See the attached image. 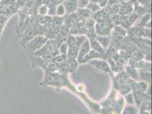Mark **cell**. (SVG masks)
<instances>
[{"instance_id":"1","label":"cell","mask_w":152,"mask_h":114,"mask_svg":"<svg viewBox=\"0 0 152 114\" xmlns=\"http://www.w3.org/2000/svg\"><path fill=\"white\" fill-rule=\"evenodd\" d=\"M55 88L56 89L66 88L68 89L71 92L82 99L93 113L99 114L101 109L100 106L94 101L90 100L88 96L83 92L78 91L77 89L71 82L68 74H60L57 72V79Z\"/></svg>"},{"instance_id":"2","label":"cell","mask_w":152,"mask_h":114,"mask_svg":"<svg viewBox=\"0 0 152 114\" xmlns=\"http://www.w3.org/2000/svg\"><path fill=\"white\" fill-rule=\"evenodd\" d=\"M28 56L33 69L39 67L45 72H57L58 67L52 61H48L42 57L34 55Z\"/></svg>"},{"instance_id":"3","label":"cell","mask_w":152,"mask_h":114,"mask_svg":"<svg viewBox=\"0 0 152 114\" xmlns=\"http://www.w3.org/2000/svg\"><path fill=\"white\" fill-rule=\"evenodd\" d=\"M48 39L45 36H37L28 41L23 47L28 56L32 55L35 52L41 49Z\"/></svg>"},{"instance_id":"4","label":"cell","mask_w":152,"mask_h":114,"mask_svg":"<svg viewBox=\"0 0 152 114\" xmlns=\"http://www.w3.org/2000/svg\"><path fill=\"white\" fill-rule=\"evenodd\" d=\"M58 52V48L55 44L53 39H48L43 46L39 50L35 52L32 55L44 57L47 55ZM59 53V52H58Z\"/></svg>"},{"instance_id":"5","label":"cell","mask_w":152,"mask_h":114,"mask_svg":"<svg viewBox=\"0 0 152 114\" xmlns=\"http://www.w3.org/2000/svg\"><path fill=\"white\" fill-rule=\"evenodd\" d=\"M89 63L94 66L96 71L100 73L110 74L112 79L114 78V73L112 71L109 64L106 60L94 59L89 61Z\"/></svg>"},{"instance_id":"6","label":"cell","mask_w":152,"mask_h":114,"mask_svg":"<svg viewBox=\"0 0 152 114\" xmlns=\"http://www.w3.org/2000/svg\"><path fill=\"white\" fill-rule=\"evenodd\" d=\"M57 72H45L43 80L39 83L42 87L52 86L55 87L57 79Z\"/></svg>"},{"instance_id":"7","label":"cell","mask_w":152,"mask_h":114,"mask_svg":"<svg viewBox=\"0 0 152 114\" xmlns=\"http://www.w3.org/2000/svg\"><path fill=\"white\" fill-rule=\"evenodd\" d=\"M37 33L34 29V26L28 27L22 33V36H20V44L21 46L23 47L28 41H30L32 38H34L37 36Z\"/></svg>"},{"instance_id":"8","label":"cell","mask_w":152,"mask_h":114,"mask_svg":"<svg viewBox=\"0 0 152 114\" xmlns=\"http://www.w3.org/2000/svg\"><path fill=\"white\" fill-rule=\"evenodd\" d=\"M104 59L106 60V54H101L96 51L91 49L89 51V53L83 58V59L79 64H85L89 62L92 59Z\"/></svg>"},{"instance_id":"9","label":"cell","mask_w":152,"mask_h":114,"mask_svg":"<svg viewBox=\"0 0 152 114\" xmlns=\"http://www.w3.org/2000/svg\"><path fill=\"white\" fill-rule=\"evenodd\" d=\"M144 28L143 27L136 26L130 27L127 29V36L132 39L144 37Z\"/></svg>"},{"instance_id":"10","label":"cell","mask_w":152,"mask_h":114,"mask_svg":"<svg viewBox=\"0 0 152 114\" xmlns=\"http://www.w3.org/2000/svg\"><path fill=\"white\" fill-rule=\"evenodd\" d=\"M63 18L64 25L69 29L81 21L76 13L67 14L66 16H64Z\"/></svg>"},{"instance_id":"11","label":"cell","mask_w":152,"mask_h":114,"mask_svg":"<svg viewBox=\"0 0 152 114\" xmlns=\"http://www.w3.org/2000/svg\"><path fill=\"white\" fill-rule=\"evenodd\" d=\"M117 91L114 88L111 90L110 93L108 95L107 97L101 102L100 105L102 107H109L112 108L113 104L116 99Z\"/></svg>"},{"instance_id":"12","label":"cell","mask_w":152,"mask_h":114,"mask_svg":"<svg viewBox=\"0 0 152 114\" xmlns=\"http://www.w3.org/2000/svg\"><path fill=\"white\" fill-rule=\"evenodd\" d=\"M90 49H91V47H90V42L89 39H87L86 41L83 43V44L79 48L78 54L77 58V61H78V64L80 63L83 58L89 53V51L91 50Z\"/></svg>"},{"instance_id":"13","label":"cell","mask_w":152,"mask_h":114,"mask_svg":"<svg viewBox=\"0 0 152 114\" xmlns=\"http://www.w3.org/2000/svg\"><path fill=\"white\" fill-rule=\"evenodd\" d=\"M139 75L141 81L150 84L152 81V67L140 69Z\"/></svg>"},{"instance_id":"14","label":"cell","mask_w":152,"mask_h":114,"mask_svg":"<svg viewBox=\"0 0 152 114\" xmlns=\"http://www.w3.org/2000/svg\"><path fill=\"white\" fill-rule=\"evenodd\" d=\"M124 70L127 73V75L129 76V78L134 81L136 82L139 79V75L137 69L127 64L124 66Z\"/></svg>"},{"instance_id":"15","label":"cell","mask_w":152,"mask_h":114,"mask_svg":"<svg viewBox=\"0 0 152 114\" xmlns=\"http://www.w3.org/2000/svg\"><path fill=\"white\" fill-rule=\"evenodd\" d=\"M63 5L66 14L75 13L78 7L77 0H68L64 2Z\"/></svg>"},{"instance_id":"16","label":"cell","mask_w":152,"mask_h":114,"mask_svg":"<svg viewBox=\"0 0 152 114\" xmlns=\"http://www.w3.org/2000/svg\"><path fill=\"white\" fill-rule=\"evenodd\" d=\"M124 104L125 101L123 97L121 96L120 98L116 99L112 107L113 112H114L116 114H121L124 106Z\"/></svg>"},{"instance_id":"17","label":"cell","mask_w":152,"mask_h":114,"mask_svg":"<svg viewBox=\"0 0 152 114\" xmlns=\"http://www.w3.org/2000/svg\"><path fill=\"white\" fill-rule=\"evenodd\" d=\"M95 39L100 44L105 51L107 50L111 44V34L107 36H96Z\"/></svg>"},{"instance_id":"18","label":"cell","mask_w":152,"mask_h":114,"mask_svg":"<svg viewBox=\"0 0 152 114\" xmlns=\"http://www.w3.org/2000/svg\"><path fill=\"white\" fill-rule=\"evenodd\" d=\"M78 62L77 61V59H72L68 58L64 65L66 69V70L69 73H72L75 71L78 66Z\"/></svg>"},{"instance_id":"19","label":"cell","mask_w":152,"mask_h":114,"mask_svg":"<svg viewBox=\"0 0 152 114\" xmlns=\"http://www.w3.org/2000/svg\"><path fill=\"white\" fill-rule=\"evenodd\" d=\"M147 90L148 83L144 81H140L139 82H136V81H134L132 86V91H133L145 93Z\"/></svg>"},{"instance_id":"20","label":"cell","mask_w":152,"mask_h":114,"mask_svg":"<svg viewBox=\"0 0 152 114\" xmlns=\"http://www.w3.org/2000/svg\"><path fill=\"white\" fill-rule=\"evenodd\" d=\"M94 29H95L96 34L98 36H109L111 34V30L105 28L98 23L95 24Z\"/></svg>"},{"instance_id":"21","label":"cell","mask_w":152,"mask_h":114,"mask_svg":"<svg viewBox=\"0 0 152 114\" xmlns=\"http://www.w3.org/2000/svg\"><path fill=\"white\" fill-rule=\"evenodd\" d=\"M77 10V12L76 13L81 21H84L92 17L93 14L88 9H78Z\"/></svg>"},{"instance_id":"22","label":"cell","mask_w":152,"mask_h":114,"mask_svg":"<svg viewBox=\"0 0 152 114\" xmlns=\"http://www.w3.org/2000/svg\"><path fill=\"white\" fill-rule=\"evenodd\" d=\"M151 15L150 14H147L142 17V18L140 21L139 23L136 26H140L143 27H147L151 29Z\"/></svg>"},{"instance_id":"23","label":"cell","mask_w":152,"mask_h":114,"mask_svg":"<svg viewBox=\"0 0 152 114\" xmlns=\"http://www.w3.org/2000/svg\"><path fill=\"white\" fill-rule=\"evenodd\" d=\"M89 42H90V47L92 48L93 50H94L101 54H105L106 51L104 50V49L102 47L101 45L96 39L90 40V41H89Z\"/></svg>"},{"instance_id":"24","label":"cell","mask_w":152,"mask_h":114,"mask_svg":"<svg viewBox=\"0 0 152 114\" xmlns=\"http://www.w3.org/2000/svg\"><path fill=\"white\" fill-rule=\"evenodd\" d=\"M51 25L52 28H60L64 25L63 17L54 16L51 18Z\"/></svg>"},{"instance_id":"25","label":"cell","mask_w":152,"mask_h":114,"mask_svg":"<svg viewBox=\"0 0 152 114\" xmlns=\"http://www.w3.org/2000/svg\"><path fill=\"white\" fill-rule=\"evenodd\" d=\"M82 25H83V21H80L75 25L71 27L70 28L69 34H72L73 36L81 35Z\"/></svg>"},{"instance_id":"26","label":"cell","mask_w":152,"mask_h":114,"mask_svg":"<svg viewBox=\"0 0 152 114\" xmlns=\"http://www.w3.org/2000/svg\"><path fill=\"white\" fill-rule=\"evenodd\" d=\"M78 50H79V48L76 46L69 47L66 53L68 58L72 59H77L78 54Z\"/></svg>"},{"instance_id":"27","label":"cell","mask_w":152,"mask_h":114,"mask_svg":"<svg viewBox=\"0 0 152 114\" xmlns=\"http://www.w3.org/2000/svg\"><path fill=\"white\" fill-rule=\"evenodd\" d=\"M60 28H51L48 30L45 33V36L48 39H54L58 34Z\"/></svg>"},{"instance_id":"28","label":"cell","mask_w":152,"mask_h":114,"mask_svg":"<svg viewBox=\"0 0 152 114\" xmlns=\"http://www.w3.org/2000/svg\"><path fill=\"white\" fill-rule=\"evenodd\" d=\"M67 59H68V57L66 55L59 54L52 59V61L58 67L65 64Z\"/></svg>"},{"instance_id":"29","label":"cell","mask_w":152,"mask_h":114,"mask_svg":"<svg viewBox=\"0 0 152 114\" xmlns=\"http://www.w3.org/2000/svg\"><path fill=\"white\" fill-rule=\"evenodd\" d=\"M70 29L66 26L63 25L60 27L59 33L58 36H59L60 37L63 39L65 42L66 41V38L69 34Z\"/></svg>"},{"instance_id":"30","label":"cell","mask_w":152,"mask_h":114,"mask_svg":"<svg viewBox=\"0 0 152 114\" xmlns=\"http://www.w3.org/2000/svg\"><path fill=\"white\" fill-rule=\"evenodd\" d=\"M113 29H114L113 31L115 33H116V34L120 35L122 37H127V29L123 27V26L119 25H117L114 26Z\"/></svg>"},{"instance_id":"31","label":"cell","mask_w":152,"mask_h":114,"mask_svg":"<svg viewBox=\"0 0 152 114\" xmlns=\"http://www.w3.org/2000/svg\"><path fill=\"white\" fill-rule=\"evenodd\" d=\"M144 93H140V92H138V91H133L134 101H135L137 106H138L139 107H140L141 102L142 101Z\"/></svg>"},{"instance_id":"32","label":"cell","mask_w":152,"mask_h":114,"mask_svg":"<svg viewBox=\"0 0 152 114\" xmlns=\"http://www.w3.org/2000/svg\"><path fill=\"white\" fill-rule=\"evenodd\" d=\"M75 39H76L75 46L78 47V48H80L83 44V43L86 41L88 38L85 35L83 34V35L75 36Z\"/></svg>"},{"instance_id":"33","label":"cell","mask_w":152,"mask_h":114,"mask_svg":"<svg viewBox=\"0 0 152 114\" xmlns=\"http://www.w3.org/2000/svg\"><path fill=\"white\" fill-rule=\"evenodd\" d=\"M68 45L65 42H64L61 44H60V46H59L58 50L59 52V54H65L66 55L67 51L68 50Z\"/></svg>"},{"instance_id":"34","label":"cell","mask_w":152,"mask_h":114,"mask_svg":"<svg viewBox=\"0 0 152 114\" xmlns=\"http://www.w3.org/2000/svg\"><path fill=\"white\" fill-rule=\"evenodd\" d=\"M121 114H137V110L133 106H127Z\"/></svg>"},{"instance_id":"35","label":"cell","mask_w":152,"mask_h":114,"mask_svg":"<svg viewBox=\"0 0 152 114\" xmlns=\"http://www.w3.org/2000/svg\"><path fill=\"white\" fill-rule=\"evenodd\" d=\"M66 14L63 4L58 5L56 7V16L58 17H64Z\"/></svg>"},{"instance_id":"36","label":"cell","mask_w":152,"mask_h":114,"mask_svg":"<svg viewBox=\"0 0 152 114\" xmlns=\"http://www.w3.org/2000/svg\"><path fill=\"white\" fill-rule=\"evenodd\" d=\"M69 47L70 46H74L76 44V39L75 36L69 34L68 37L66 38V41L65 42Z\"/></svg>"},{"instance_id":"37","label":"cell","mask_w":152,"mask_h":114,"mask_svg":"<svg viewBox=\"0 0 152 114\" xmlns=\"http://www.w3.org/2000/svg\"><path fill=\"white\" fill-rule=\"evenodd\" d=\"M48 8L45 5H41L38 8V13L39 14V16H47V14H48Z\"/></svg>"},{"instance_id":"38","label":"cell","mask_w":152,"mask_h":114,"mask_svg":"<svg viewBox=\"0 0 152 114\" xmlns=\"http://www.w3.org/2000/svg\"><path fill=\"white\" fill-rule=\"evenodd\" d=\"M85 36L87 37V38L89 39V41L93 40V39H95L96 37V33H95L94 27L87 32L85 34Z\"/></svg>"},{"instance_id":"39","label":"cell","mask_w":152,"mask_h":114,"mask_svg":"<svg viewBox=\"0 0 152 114\" xmlns=\"http://www.w3.org/2000/svg\"><path fill=\"white\" fill-rule=\"evenodd\" d=\"M87 9L89 10L91 13H96L98 10H100L101 7L98 5L95 4H90L88 6H87Z\"/></svg>"},{"instance_id":"40","label":"cell","mask_w":152,"mask_h":114,"mask_svg":"<svg viewBox=\"0 0 152 114\" xmlns=\"http://www.w3.org/2000/svg\"><path fill=\"white\" fill-rule=\"evenodd\" d=\"M89 4V0H77V5L79 9H83L87 7Z\"/></svg>"},{"instance_id":"41","label":"cell","mask_w":152,"mask_h":114,"mask_svg":"<svg viewBox=\"0 0 152 114\" xmlns=\"http://www.w3.org/2000/svg\"><path fill=\"white\" fill-rule=\"evenodd\" d=\"M124 99L128 103H129L131 104H133V103H134V98H133L132 93L131 92L126 95H124Z\"/></svg>"},{"instance_id":"42","label":"cell","mask_w":152,"mask_h":114,"mask_svg":"<svg viewBox=\"0 0 152 114\" xmlns=\"http://www.w3.org/2000/svg\"><path fill=\"white\" fill-rule=\"evenodd\" d=\"M112 113H113L112 108L102 107V108L100 109V111L99 113L100 114H111Z\"/></svg>"},{"instance_id":"43","label":"cell","mask_w":152,"mask_h":114,"mask_svg":"<svg viewBox=\"0 0 152 114\" xmlns=\"http://www.w3.org/2000/svg\"><path fill=\"white\" fill-rule=\"evenodd\" d=\"M48 16L50 17H54L56 16V7H50L48 9Z\"/></svg>"},{"instance_id":"44","label":"cell","mask_w":152,"mask_h":114,"mask_svg":"<svg viewBox=\"0 0 152 114\" xmlns=\"http://www.w3.org/2000/svg\"><path fill=\"white\" fill-rule=\"evenodd\" d=\"M56 0H45V6L49 7H55L56 5Z\"/></svg>"},{"instance_id":"45","label":"cell","mask_w":152,"mask_h":114,"mask_svg":"<svg viewBox=\"0 0 152 114\" xmlns=\"http://www.w3.org/2000/svg\"><path fill=\"white\" fill-rule=\"evenodd\" d=\"M144 59L146 61L148 62H151L152 60V51H149L148 53H145L144 56Z\"/></svg>"},{"instance_id":"46","label":"cell","mask_w":152,"mask_h":114,"mask_svg":"<svg viewBox=\"0 0 152 114\" xmlns=\"http://www.w3.org/2000/svg\"><path fill=\"white\" fill-rule=\"evenodd\" d=\"M139 114H149V113H148V112H146L145 111H142V110H141V112Z\"/></svg>"},{"instance_id":"47","label":"cell","mask_w":152,"mask_h":114,"mask_svg":"<svg viewBox=\"0 0 152 114\" xmlns=\"http://www.w3.org/2000/svg\"><path fill=\"white\" fill-rule=\"evenodd\" d=\"M2 69V66H1V65L0 64V70H1Z\"/></svg>"},{"instance_id":"48","label":"cell","mask_w":152,"mask_h":114,"mask_svg":"<svg viewBox=\"0 0 152 114\" xmlns=\"http://www.w3.org/2000/svg\"><path fill=\"white\" fill-rule=\"evenodd\" d=\"M58 1H63L64 0H58Z\"/></svg>"},{"instance_id":"49","label":"cell","mask_w":152,"mask_h":114,"mask_svg":"<svg viewBox=\"0 0 152 114\" xmlns=\"http://www.w3.org/2000/svg\"><path fill=\"white\" fill-rule=\"evenodd\" d=\"M0 64H1V60H0Z\"/></svg>"}]
</instances>
